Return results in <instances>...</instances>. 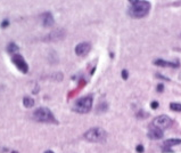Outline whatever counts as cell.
Wrapping results in <instances>:
<instances>
[{"label": "cell", "instance_id": "cell-1", "mask_svg": "<svg viewBox=\"0 0 181 153\" xmlns=\"http://www.w3.org/2000/svg\"><path fill=\"white\" fill-rule=\"evenodd\" d=\"M131 7L129 8V15L133 18H142L147 16L150 11V2L145 0H131Z\"/></svg>", "mask_w": 181, "mask_h": 153}, {"label": "cell", "instance_id": "cell-2", "mask_svg": "<svg viewBox=\"0 0 181 153\" xmlns=\"http://www.w3.org/2000/svg\"><path fill=\"white\" fill-rule=\"evenodd\" d=\"M33 119L38 122L45 124H58L56 118L48 108H39L33 112Z\"/></svg>", "mask_w": 181, "mask_h": 153}, {"label": "cell", "instance_id": "cell-3", "mask_svg": "<svg viewBox=\"0 0 181 153\" xmlns=\"http://www.w3.org/2000/svg\"><path fill=\"white\" fill-rule=\"evenodd\" d=\"M92 102H93V96L92 95H88V96L81 97L79 98L76 102L74 103L73 110L74 112L76 113H88L91 111V108H92Z\"/></svg>", "mask_w": 181, "mask_h": 153}, {"label": "cell", "instance_id": "cell-4", "mask_svg": "<svg viewBox=\"0 0 181 153\" xmlns=\"http://www.w3.org/2000/svg\"><path fill=\"white\" fill-rule=\"evenodd\" d=\"M83 137H85L88 142L100 143V142H105V141H106L107 133H106L105 129H102V128L95 127V128H91V129H89L88 131H85Z\"/></svg>", "mask_w": 181, "mask_h": 153}, {"label": "cell", "instance_id": "cell-5", "mask_svg": "<svg viewBox=\"0 0 181 153\" xmlns=\"http://www.w3.org/2000/svg\"><path fill=\"white\" fill-rule=\"evenodd\" d=\"M172 125H173V120L171 119L170 117H168V115H159V117H156L153 121L154 127H157V128L162 129V130L170 128Z\"/></svg>", "mask_w": 181, "mask_h": 153}, {"label": "cell", "instance_id": "cell-6", "mask_svg": "<svg viewBox=\"0 0 181 153\" xmlns=\"http://www.w3.org/2000/svg\"><path fill=\"white\" fill-rule=\"evenodd\" d=\"M11 62H13V64H14L22 73H28V63L25 62V60H24V57H23L22 55H19V54L13 55V57H11Z\"/></svg>", "mask_w": 181, "mask_h": 153}, {"label": "cell", "instance_id": "cell-7", "mask_svg": "<svg viewBox=\"0 0 181 153\" xmlns=\"http://www.w3.org/2000/svg\"><path fill=\"white\" fill-rule=\"evenodd\" d=\"M91 50V45L89 42H81L75 47V54L80 57L87 56Z\"/></svg>", "mask_w": 181, "mask_h": 153}, {"label": "cell", "instance_id": "cell-8", "mask_svg": "<svg viewBox=\"0 0 181 153\" xmlns=\"http://www.w3.org/2000/svg\"><path fill=\"white\" fill-rule=\"evenodd\" d=\"M164 135V133L162 129H159L157 127H154L153 125L150 126L149 131H148V137L152 138V139H161Z\"/></svg>", "mask_w": 181, "mask_h": 153}, {"label": "cell", "instance_id": "cell-9", "mask_svg": "<svg viewBox=\"0 0 181 153\" xmlns=\"http://www.w3.org/2000/svg\"><path fill=\"white\" fill-rule=\"evenodd\" d=\"M41 18H42V25L46 26V28H50V26H52V24L55 22L52 14L49 13V11L43 13V14L41 15Z\"/></svg>", "mask_w": 181, "mask_h": 153}, {"label": "cell", "instance_id": "cell-10", "mask_svg": "<svg viewBox=\"0 0 181 153\" xmlns=\"http://www.w3.org/2000/svg\"><path fill=\"white\" fill-rule=\"evenodd\" d=\"M154 64L157 65V66H163V68H179L180 63L178 62H168V61H164L162 58H159L156 61H154Z\"/></svg>", "mask_w": 181, "mask_h": 153}, {"label": "cell", "instance_id": "cell-11", "mask_svg": "<svg viewBox=\"0 0 181 153\" xmlns=\"http://www.w3.org/2000/svg\"><path fill=\"white\" fill-rule=\"evenodd\" d=\"M181 144V139L180 138H171V139H166L164 141L162 148H171V146H174V145H179Z\"/></svg>", "mask_w": 181, "mask_h": 153}, {"label": "cell", "instance_id": "cell-12", "mask_svg": "<svg viewBox=\"0 0 181 153\" xmlns=\"http://www.w3.org/2000/svg\"><path fill=\"white\" fill-rule=\"evenodd\" d=\"M23 105L25 106V108H32V106H34V99L32 98V97H24L23 98Z\"/></svg>", "mask_w": 181, "mask_h": 153}, {"label": "cell", "instance_id": "cell-13", "mask_svg": "<svg viewBox=\"0 0 181 153\" xmlns=\"http://www.w3.org/2000/svg\"><path fill=\"white\" fill-rule=\"evenodd\" d=\"M6 50H7V53H9V54H14V53H16V51L18 50V46H17L15 42H10L9 45L7 46Z\"/></svg>", "mask_w": 181, "mask_h": 153}, {"label": "cell", "instance_id": "cell-14", "mask_svg": "<svg viewBox=\"0 0 181 153\" xmlns=\"http://www.w3.org/2000/svg\"><path fill=\"white\" fill-rule=\"evenodd\" d=\"M108 109V104L107 103H102V104H99L98 105V108H97V112L99 113H104V112H106Z\"/></svg>", "mask_w": 181, "mask_h": 153}, {"label": "cell", "instance_id": "cell-15", "mask_svg": "<svg viewBox=\"0 0 181 153\" xmlns=\"http://www.w3.org/2000/svg\"><path fill=\"white\" fill-rule=\"evenodd\" d=\"M170 109L172 111H176V112H181V104L180 103H171Z\"/></svg>", "mask_w": 181, "mask_h": 153}, {"label": "cell", "instance_id": "cell-16", "mask_svg": "<svg viewBox=\"0 0 181 153\" xmlns=\"http://www.w3.org/2000/svg\"><path fill=\"white\" fill-rule=\"evenodd\" d=\"M148 115H149V113H148V112H145L144 110H140V111L136 114V117L138 119H145V118H147Z\"/></svg>", "mask_w": 181, "mask_h": 153}, {"label": "cell", "instance_id": "cell-17", "mask_svg": "<svg viewBox=\"0 0 181 153\" xmlns=\"http://www.w3.org/2000/svg\"><path fill=\"white\" fill-rule=\"evenodd\" d=\"M8 25H9V21H8V20H4V21H2V23H1V29L7 28Z\"/></svg>", "mask_w": 181, "mask_h": 153}, {"label": "cell", "instance_id": "cell-18", "mask_svg": "<svg viewBox=\"0 0 181 153\" xmlns=\"http://www.w3.org/2000/svg\"><path fill=\"white\" fill-rule=\"evenodd\" d=\"M122 78H123V80H126L129 78V73H128L126 70H123V71H122Z\"/></svg>", "mask_w": 181, "mask_h": 153}, {"label": "cell", "instance_id": "cell-19", "mask_svg": "<svg viewBox=\"0 0 181 153\" xmlns=\"http://www.w3.org/2000/svg\"><path fill=\"white\" fill-rule=\"evenodd\" d=\"M150 108L153 109V110H156V109L159 108V102H156V101L152 102L150 103Z\"/></svg>", "mask_w": 181, "mask_h": 153}, {"label": "cell", "instance_id": "cell-20", "mask_svg": "<svg viewBox=\"0 0 181 153\" xmlns=\"http://www.w3.org/2000/svg\"><path fill=\"white\" fill-rule=\"evenodd\" d=\"M157 91H159V93H163V91H164V85H163V84L157 85Z\"/></svg>", "mask_w": 181, "mask_h": 153}, {"label": "cell", "instance_id": "cell-21", "mask_svg": "<svg viewBox=\"0 0 181 153\" xmlns=\"http://www.w3.org/2000/svg\"><path fill=\"white\" fill-rule=\"evenodd\" d=\"M136 151L138 153H142L144 152V146H142V145H138L136 148Z\"/></svg>", "mask_w": 181, "mask_h": 153}, {"label": "cell", "instance_id": "cell-22", "mask_svg": "<svg viewBox=\"0 0 181 153\" xmlns=\"http://www.w3.org/2000/svg\"><path fill=\"white\" fill-rule=\"evenodd\" d=\"M156 77H157V78H159V79H164V80H166V81H170V79H169V78H166V77H163V75H161L159 73L156 74Z\"/></svg>", "mask_w": 181, "mask_h": 153}, {"label": "cell", "instance_id": "cell-23", "mask_svg": "<svg viewBox=\"0 0 181 153\" xmlns=\"http://www.w3.org/2000/svg\"><path fill=\"white\" fill-rule=\"evenodd\" d=\"M45 153H54V152H52V151H50V150H47Z\"/></svg>", "mask_w": 181, "mask_h": 153}, {"label": "cell", "instance_id": "cell-24", "mask_svg": "<svg viewBox=\"0 0 181 153\" xmlns=\"http://www.w3.org/2000/svg\"><path fill=\"white\" fill-rule=\"evenodd\" d=\"M11 153H18V152H17V151H13Z\"/></svg>", "mask_w": 181, "mask_h": 153}]
</instances>
